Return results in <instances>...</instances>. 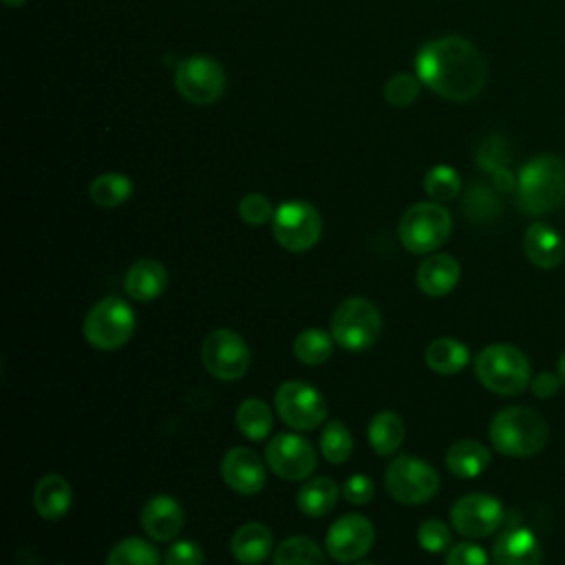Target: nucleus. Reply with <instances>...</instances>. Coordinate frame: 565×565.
<instances>
[{
	"label": "nucleus",
	"mask_w": 565,
	"mask_h": 565,
	"mask_svg": "<svg viewBox=\"0 0 565 565\" xmlns=\"http://www.w3.org/2000/svg\"><path fill=\"white\" fill-rule=\"evenodd\" d=\"M271 545H274L271 530L258 521L243 523L230 541L232 556L241 565H260L269 556Z\"/></svg>",
	"instance_id": "obj_22"
},
{
	"label": "nucleus",
	"mask_w": 565,
	"mask_h": 565,
	"mask_svg": "<svg viewBox=\"0 0 565 565\" xmlns=\"http://www.w3.org/2000/svg\"><path fill=\"white\" fill-rule=\"evenodd\" d=\"M278 417L296 430H313L327 417V402L322 393L302 382V380H287L276 388L274 395Z\"/></svg>",
	"instance_id": "obj_11"
},
{
	"label": "nucleus",
	"mask_w": 565,
	"mask_h": 565,
	"mask_svg": "<svg viewBox=\"0 0 565 565\" xmlns=\"http://www.w3.org/2000/svg\"><path fill=\"white\" fill-rule=\"evenodd\" d=\"M355 565H375V563H366V561H362V563H355Z\"/></svg>",
	"instance_id": "obj_44"
},
{
	"label": "nucleus",
	"mask_w": 565,
	"mask_h": 565,
	"mask_svg": "<svg viewBox=\"0 0 565 565\" xmlns=\"http://www.w3.org/2000/svg\"><path fill=\"white\" fill-rule=\"evenodd\" d=\"M132 194V181L119 172H106L90 181L88 196L99 207H117Z\"/></svg>",
	"instance_id": "obj_29"
},
{
	"label": "nucleus",
	"mask_w": 565,
	"mask_h": 565,
	"mask_svg": "<svg viewBox=\"0 0 565 565\" xmlns=\"http://www.w3.org/2000/svg\"><path fill=\"white\" fill-rule=\"evenodd\" d=\"M221 477L238 494H256L267 483L263 459L245 446H234L223 455Z\"/></svg>",
	"instance_id": "obj_16"
},
{
	"label": "nucleus",
	"mask_w": 565,
	"mask_h": 565,
	"mask_svg": "<svg viewBox=\"0 0 565 565\" xmlns=\"http://www.w3.org/2000/svg\"><path fill=\"white\" fill-rule=\"evenodd\" d=\"M201 360L207 373L221 382L241 380L249 369V347L232 329H214L201 344Z\"/></svg>",
	"instance_id": "obj_10"
},
{
	"label": "nucleus",
	"mask_w": 565,
	"mask_h": 565,
	"mask_svg": "<svg viewBox=\"0 0 565 565\" xmlns=\"http://www.w3.org/2000/svg\"><path fill=\"white\" fill-rule=\"evenodd\" d=\"M541 543L530 527L505 525L492 545L494 565H541Z\"/></svg>",
	"instance_id": "obj_18"
},
{
	"label": "nucleus",
	"mask_w": 565,
	"mask_h": 565,
	"mask_svg": "<svg viewBox=\"0 0 565 565\" xmlns=\"http://www.w3.org/2000/svg\"><path fill=\"white\" fill-rule=\"evenodd\" d=\"M274 212L276 210H271L269 199L265 194H258V192L245 194L238 203V214L247 225H263L269 218H274Z\"/></svg>",
	"instance_id": "obj_37"
},
{
	"label": "nucleus",
	"mask_w": 565,
	"mask_h": 565,
	"mask_svg": "<svg viewBox=\"0 0 565 565\" xmlns=\"http://www.w3.org/2000/svg\"><path fill=\"white\" fill-rule=\"evenodd\" d=\"M135 311L119 296H106L97 300L84 316V340L97 351H117L135 333Z\"/></svg>",
	"instance_id": "obj_5"
},
{
	"label": "nucleus",
	"mask_w": 565,
	"mask_h": 565,
	"mask_svg": "<svg viewBox=\"0 0 565 565\" xmlns=\"http://www.w3.org/2000/svg\"><path fill=\"white\" fill-rule=\"evenodd\" d=\"M375 541V527L364 514H344L327 532L324 545L333 561L353 563L362 558Z\"/></svg>",
	"instance_id": "obj_15"
},
{
	"label": "nucleus",
	"mask_w": 565,
	"mask_h": 565,
	"mask_svg": "<svg viewBox=\"0 0 565 565\" xmlns=\"http://www.w3.org/2000/svg\"><path fill=\"white\" fill-rule=\"evenodd\" d=\"M236 426L243 437L252 441H263L274 426L269 406L258 397H247L236 408Z\"/></svg>",
	"instance_id": "obj_28"
},
{
	"label": "nucleus",
	"mask_w": 565,
	"mask_h": 565,
	"mask_svg": "<svg viewBox=\"0 0 565 565\" xmlns=\"http://www.w3.org/2000/svg\"><path fill=\"white\" fill-rule=\"evenodd\" d=\"M404 422L395 411H380L369 422V441L382 457L393 455L404 444Z\"/></svg>",
	"instance_id": "obj_27"
},
{
	"label": "nucleus",
	"mask_w": 565,
	"mask_h": 565,
	"mask_svg": "<svg viewBox=\"0 0 565 565\" xmlns=\"http://www.w3.org/2000/svg\"><path fill=\"white\" fill-rule=\"evenodd\" d=\"M444 565H490V558L483 552V547H479L477 543L463 541L450 547Z\"/></svg>",
	"instance_id": "obj_39"
},
{
	"label": "nucleus",
	"mask_w": 565,
	"mask_h": 565,
	"mask_svg": "<svg viewBox=\"0 0 565 565\" xmlns=\"http://www.w3.org/2000/svg\"><path fill=\"white\" fill-rule=\"evenodd\" d=\"M477 380L497 395H519L532 382V369L521 349L508 342H494L475 358Z\"/></svg>",
	"instance_id": "obj_4"
},
{
	"label": "nucleus",
	"mask_w": 565,
	"mask_h": 565,
	"mask_svg": "<svg viewBox=\"0 0 565 565\" xmlns=\"http://www.w3.org/2000/svg\"><path fill=\"white\" fill-rule=\"evenodd\" d=\"M274 565H327L324 554L309 536H289L274 552Z\"/></svg>",
	"instance_id": "obj_32"
},
{
	"label": "nucleus",
	"mask_w": 565,
	"mask_h": 565,
	"mask_svg": "<svg viewBox=\"0 0 565 565\" xmlns=\"http://www.w3.org/2000/svg\"><path fill=\"white\" fill-rule=\"evenodd\" d=\"M168 287V271L154 258H139L124 276V291L139 302L159 298Z\"/></svg>",
	"instance_id": "obj_21"
},
{
	"label": "nucleus",
	"mask_w": 565,
	"mask_h": 565,
	"mask_svg": "<svg viewBox=\"0 0 565 565\" xmlns=\"http://www.w3.org/2000/svg\"><path fill=\"white\" fill-rule=\"evenodd\" d=\"M373 481L366 475H353L342 486V497L353 505H366L373 499Z\"/></svg>",
	"instance_id": "obj_40"
},
{
	"label": "nucleus",
	"mask_w": 565,
	"mask_h": 565,
	"mask_svg": "<svg viewBox=\"0 0 565 565\" xmlns=\"http://www.w3.org/2000/svg\"><path fill=\"white\" fill-rule=\"evenodd\" d=\"M203 550L194 541H174L170 547L163 552V563L166 565H203Z\"/></svg>",
	"instance_id": "obj_38"
},
{
	"label": "nucleus",
	"mask_w": 565,
	"mask_h": 565,
	"mask_svg": "<svg viewBox=\"0 0 565 565\" xmlns=\"http://www.w3.org/2000/svg\"><path fill=\"white\" fill-rule=\"evenodd\" d=\"M561 384H563V382H561L558 373L541 371L539 375H534V377H532L530 388H532V393H534L539 399H550L552 395H556V391H558V386H561Z\"/></svg>",
	"instance_id": "obj_41"
},
{
	"label": "nucleus",
	"mask_w": 565,
	"mask_h": 565,
	"mask_svg": "<svg viewBox=\"0 0 565 565\" xmlns=\"http://www.w3.org/2000/svg\"><path fill=\"white\" fill-rule=\"evenodd\" d=\"M494 450L508 457L539 455L547 444V422L530 406L501 408L488 428Z\"/></svg>",
	"instance_id": "obj_3"
},
{
	"label": "nucleus",
	"mask_w": 565,
	"mask_h": 565,
	"mask_svg": "<svg viewBox=\"0 0 565 565\" xmlns=\"http://www.w3.org/2000/svg\"><path fill=\"white\" fill-rule=\"evenodd\" d=\"M157 547L139 536H126L113 545L106 556V565H159Z\"/></svg>",
	"instance_id": "obj_31"
},
{
	"label": "nucleus",
	"mask_w": 565,
	"mask_h": 565,
	"mask_svg": "<svg viewBox=\"0 0 565 565\" xmlns=\"http://www.w3.org/2000/svg\"><path fill=\"white\" fill-rule=\"evenodd\" d=\"M271 232L278 245L287 252H307L320 241L322 218L307 201H285L274 212Z\"/></svg>",
	"instance_id": "obj_9"
},
{
	"label": "nucleus",
	"mask_w": 565,
	"mask_h": 565,
	"mask_svg": "<svg viewBox=\"0 0 565 565\" xmlns=\"http://www.w3.org/2000/svg\"><path fill=\"white\" fill-rule=\"evenodd\" d=\"M459 188H461V179L457 170L450 166H435L424 177V190L437 203L455 199L459 194Z\"/></svg>",
	"instance_id": "obj_34"
},
{
	"label": "nucleus",
	"mask_w": 565,
	"mask_h": 565,
	"mask_svg": "<svg viewBox=\"0 0 565 565\" xmlns=\"http://www.w3.org/2000/svg\"><path fill=\"white\" fill-rule=\"evenodd\" d=\"M384 486L397 503L419 505L437 494L439 475L428 461L413 455H399L388 463Z\"/></svg>",
	"instance_id": "obj_8"
},
{
	"label": "nucleus",
	"mask_w": 565,
	"mask_h": 565,
	"mask_svg": "<svg viewBox=\"0 0 565 565\" xmlns=\"http://www.w3.org/2000/svg\"><path fill=\"white\" fill-rule=\"evenodd\" d=\"M424 360L430 371L439 375H455L470 362V351L461 340L437 338L426 347Z\"/></svg>",
	"instance_id": "obj_25"
},
{
	"label": "nucleus",
	"mask_w": 565,
	"mask_h": 565,
	"mask_svg": "<svg viewBox=\"0 0 565 565\" xmlns=\"http://www.w3.org/2000/svg\"><path fill=\"white\" fill-rule=\"evenodd\" d=\"M26 0H4V4H9V7H20V4H24Z\"/></svg>",
	"instance_id": "obj_43"
},
{
	"label": "nucleus",
	"mask_w": 565,
	"mask_h": 565,
	"mask_svg": "<svg viewBox=\"0 0 565 565\" xmlns=\"http://www.w3.org/2000/svg\"><path fill=\"white\" fill-rule=\"evenodd\" d=\"M450 527L439 519H426L417 527V543L430 554H439L450 545Z\"/></svg>",
	"instance_id": "obj_36"
},
{
	"label": "nucleus",
	"mask_w": 565,
	"mask_h": 565,
	"mask_svg": "<svg viewBox=\"0 0 565 565\" xmlns=\"http://www.w3.org/2000/svg\"><path fill=\"white\" fill-rule=\"evenodd\" d=\"M505 512L497 497L472 492L463 494L450 508L452 527L466 539H483L503 525Z\"/></svg>",
	"instance_id": "obj_14"
},
{
	"label": "nucleus",
	"mask_w": 565,
	"mask_h": 565,
	"mask_svg": "<svg viewBox=\"0 0 565 565\" xmlns=\"http://www.w3.org/2000/svg\"><path fill=\"white\" fill-rule=\"evenodd\" d=\"M73 501L71 483L62 475H44L33 490V508L46 521L62 519Z\"/></svg>",
	"instance_id": "obj_23"
},
{
	"label": "nucleus",
	"mask_w": 565,
	"mask_h": 565,
	"mask_svg": "<svg viewBox=\"0 0 565 565\" xmlns=\"http://www.w3.org/2000/svg\"><path fill=\"white\" fill-rule=\"evenodd\" d=\"M556 373H558L561 382L565 384V353H563V355H561V360H558V369H556Z\"/></svg>",
	"instance_id": "obj_42"
},
{
	"label": "nucleus",
	"mask_w": 565,
	"mask_h": 565,
	"mask_svg": "<svg viewBox=\"0 0 565 565\" xmlns=\"http://www.w3.org/2000/svg\"><path fill=\"white\" fill-rule=\"evenodd\" d=\"M382 331V316L366 298L342 300L331 316V335L344 351H364L373 347Z\"/></svg>",
	"instance_id": "obj_7"
},
{
	"label": "nucleus",
	"mask_w": 565,
	"mask_h": 565,
	"mask_svg": "<svg viewBox=\"0 0 565 565\" xmlns=\"http://www.w3.org/2000/svg\"><path fill=\"white\" fill-rule=\"evenodd\" d=\"M338 486L329 477H313L305 481L296 494L298 510L307 516H324L335 508L338 501Z\"/></svg>",
	"instance_id": "obj_26"
},
{
	"label": "nucleus",
	"mask_w": 565,
	"mask_h": 565,
	"mask_svg": "<svg viewBox=\"0 0 565 565\" xmlns=\"http://www.w3.org/2000/svg\"><path fill=\"white\" fill-rule=\"evenodd\" d=\"M174 88L185 102L194 106H210L225 90V73L212 57L190 55L174 68Z\"/></svg>",
	"instance_id": "obj_12"
},
{
	"label": "nucleus",
	"mask_w": 565,
	"mask_h": 565,
	"mask_svg": "<svg viewBox=\"0 0 565 565\" xmlns=\"http://www.w3.org/2000/svg\"><path fill=\"white\" fill-rule=\"evenodd\" d=\"M139 519H141L143 532L152 541H159V543H168V541L177 539V534L181 532V527L185 523L183 508L179 505L177 499H172L168 494L150 497L143 503Z\"/></svg>",
	"instance_id": "obj_17"
},
{
	"label": "nucleus",
	"mask_w": 565,
	"mask_h": 565,
	"mask_svg": "<svg viewBox=\"0 0 565 565\" xmlns=\"http://www.w3.org/2000/svg\"><path fill=\"white\" fill-rule=\"evenodd\" d=\"M415 68L424 86L450 102H470L488 77L479 49L459 35L426 42L417 53Z\"/></svg>",
	"instance_id": "obj_1"
},
{
	"label": "nucleus",
	"mask_w": 565,
	"mask_h": 565,
	"mask_svg": "<svg viewBox=\"0 0 565 565\" xmlns=\"http://www.w3.org/2000/svg\"><path fill=\"white\" fill-rule=\"evenodd\" d=\"M523 252L539 269H554L565 258L563 236L547 223H532L523 236Z\"/></svg>",
	"instance_id": "obj_19"
},
{
	"label": "nucleus",
	"mask_w": 565,
	"mask_h": 565,
	"mask_svg": "<svg viewBox=\"0 0 565 565\" xmlns=\"http://www.w3.org/2000/svg\"><path fill=\"white\" fill-rule=\"evenodd\" d=\"M320 452L331 463H344L353 452V437L340 419H331L320 433Z\"/></svg>",
	"instance_id": "obj_33"
},
{
	"label": "nucleus",
	"mask_w": 565,
	"mask_h": 565,
	"mask_svg": "<svg viewBox=\"0 0 565 565\" xmlns=\"http://www.w3.org/2000/svg\"><path fill=\"white\" fill-rule=\"evenodd\" d=\"M490 463V450L477 439H459L446 452V468L459 479L479 477Z\"/></svg>",
	"instance_id": "obj_24"
},
{
	"label": "nucleus",
	"mask_w": 565,
	"mask_h": 565,
	"mask_svg": "<svg viewBox=\"0 0 565 565\" xmlns=\"http://www.w3.org/2000/svg\"><path fill=\"white\" fill-rule=\"evenodd\" d=\"M419 82L422 79L411 73H397L384 84V99L397 108L411 106L419 95Z\"/></svg>",
	"instance_id": "obj_35"
},
{
	"label": "nucleus",
	"mask_w": 565,
	"mask_h": 565,
	"mask_svg": "<svg viewBox=\"0 0 565 565\" xmlns=\"http://www.w3.org/2000/svg\"><path fill=\"white\" fill-rule=\"evenodd\" d=\"M461 276V267L450 254H433L426 256L417 267V287L422 294L430 298H439L450 294Z\"/></svg>",
	"instance_id": "obj_20"
},
{
	"label": "nucleus",
	"mask_w": 565,
	"mask_h": 565,
	"mask_svg": "<svg viewBox=\"0 0 565 565\" xmlns=\"http://www.w3.org/2000/svg\"><path fill=\"white\" fill-rule=\"evenodd\" d=\"M265 461L280 479L300 481L316 470L318 452L309 439L296 433H278L265 448Z\"/></svg>",
	"instance_id": "obj_13"
},
{
	"label": "nucleus",
	"mask_w": 565,
	"mask_h": 565,
	"mask_svg": "<svg viewBox=\"0 0 565 565\" xmlns=\"http://www.w3.org/2000/svg\"><path fill=\"white\" fill-rule=\"evenodd\" d=\"M397 232L399 243L408 252L430 254L448 241L452 232V218L450 212L437 201L415 203L402 214Z\"/></svg>",
	"instance_id": "obj_6"
},
{
	"label": "nucleus",
	"mask_w": 565,
	"mask_h": 565,
	"mask_svg": "<svg viewBox=\"0 0 565 565\" xmlns=\"http://www.w3.org/2000/svg\"><path fill=\"white\" fill-rule=\"evenodd\" d=\"M333 335L322 331V329H305L296 335L294 340V355L307 364V366H318V364H324L331 353H333Z\"/></svg>",
	"instance_id": "obj_30"
},
{
	"label": "nucleus",
	"mask_w": 565,
	"mask_h": 565,
	"mask_svg": "<svg viewBox=\"0 0 565 565\" xmlns=\"http://www.w3.org/2000/svg\"><path fill=\"white\" fill-rule=\"evenodd\" d=\"M565 201V161L556 154L532 157L516 177V205L532 216L547 214Z\"/></svg>",
	"instance_id": "obj_2"
}]
</instances>
